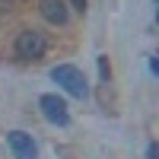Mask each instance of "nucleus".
<instances>
[{
    "instance_id": "obj_4",
    "label": "nucleus",
    "mask_w": 159,
    "mask_h": 159,
    "mask_svg": "<svg viewBox=\"0 0 159 159\" xmlns=\"http://www.w3.org/2000/svg\"><path fill=\"white\" fill-rule=\"evenodd\" d=\"M7 140H10V150H13V156H16V159H38L35 140L25 134V130H13Z\"/></svg>"
},
{
    "instance_id": "obj_6",
    "label": "nucleus",
    "mask_w": 159,
    "mask_h": 159,
    "mask_svg": "<svg viewBox=\"0 0 159 159\" xmlns=\"http://www.w3.org/2000/svg\"><path fill=\"white\" fill-rule=\"evenodd\" d=\"M108 73H111V67H108V57H99V76H102V80H108Z\"/></svg>"
},
{
    "instance_id": "obj_3",
    "label": "nucleus",
    "mask_w": 159,
    "mask_h": 159,
    "mask_svg": "<svg viewBox=\"0 0 159 159\" xmlns=\"http://www.w3.org/2000/svg\"><path fill=\"white\" fill-rule=\"evenodd\" d=\"M38 108H42V115L48 118L51 124H57V127H67V124H70L67 102H64L61 96H54V92H45V96L38 99Z\"/></svg>"
},
{
    "instance_id": "obj_8",
    "label": "nucleus",
    "mask_w": 159,
    "mask_h": 159,
    "mask_svg": "<svg viewBox=\"0 0 159 159\" xmlns=\"http://www.w3.org/2000/svg\"><path fill=\"white\" fill-rule=\"evenodd\" d=\"M147 159H159V147H156V143H150V150H147Z\"/></svg>"
},
{
    "instance_id": "obj_2",
    "label": "nucleus",
    "mask_w": 159,
    "mask_h": 159,
    "mask_svg": "<svg viewBox=\"0 0 159 159\" xmlns=\"http://www.w3.org/2000/svg\"><path fill=\"white\" fill-rule=\"evenodd\" d=\"M13 51H16V57L22 61H38L48 51V38L45 32H35V29H25L16 35V45H13Z\"/></svg>"
},
{
    "instance_id": "obj_1",
    "label": "nucleus",
    "mask_w": 159,
    "mask_h": 159,
    "mask_svg": "<svg viewBox=\"0 0 159 159\" xmlns=\"http://www.w3.org/2000/svg\"><path fill=\"white\" fill-rule=\"evenodd\" d=\"M51 80L67 92V96H73V99H86L89 96V83H86V76L80 73L73 64H57L54 70H51Z\"/></svg>"
},
{
    "instance_id": "obj_5",
    "label": "nucleus",
    "mask_w": 159,
    "mask_h": 159,
    "mask_svg": "<svg viewBox=\"0 0 159 159\" xmlns=\"http://www.w3.org/2000/svg\"><path fill=\"white\" fill-rule=\"evenodd\" d=\"M38 10H42V16H45L51 25H67V19H70V10H67L64 0H42Z\"/></svg>"
},
{
    "instance_id": "obj_7",
    "label": "nucleus",
    "mask_w": 159,
    "mask_h": 159,
    "mask_svg": "<svg viewBox=\"0 0 159 159\" xmlns=\"http://www.w3.org/2000/svg\"><path fill=\"white\" fill-rule=\"evenodd\" d=\"M70 7H73L76 13H86V0H70Z\"/></svg>"
}]
</instances>
